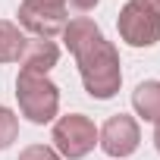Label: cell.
<instances>
[{"instance_id":"obj_1","label":"cell","mask_w":160,"mask_h":160,"mask_svg":"<svg viewBox=\"0 0 160 160\" xmlns=\"http://www.w3.org/2000/svg\"><path fill=\"white\" fill-rule=\"evenodd\" d=\"M72 57H75V63H78L82 85H85V91H88L91 98L110 101V98L119 91V85H122L119 53H116V47H113L104 35L91 38L85 47H78Z\"/></svg>"},{"instance_id":"obj_2","label":"cell","mask_w":160,"mask_h":160,"mask_svg":"<svg viewBox=\"0 0 160 160\" xmlns=\"http://www.w3.org/2000/svg\"><path fill=\"white\" fill-rule=\"evenodd\" d=\"M16 98H19V110L28 122L44 126L50 119H57L60 110V88L41 72H25L19 69L16 75Z\"/></svg>"},{"instance_id":"obj_3","label":"cell","mask_w":160,"mask_h":160,"mask_svg":"<svg viewBox=\"0 0 160 160\" xmlns=\"http://www.w3.org/2000/svg\"><path fill=\"white\" fill-rule=\"evenodd\" d=\"M53 144H57L60 157L82 160L98 144V126L85 113H66L53 122Z\"/></svg>"},{"instance_id":"obj_4","label":"cell","mask_w":160,"mask_h":160,"mask_svg":"<svg viewBox=\"0 0 160 160\" xmlns=\"http://www.w3.org/2000/svg\"><path fill=\"white\" fill-rule=\"evenodd\" d=\"M116 28H119V38L132 47H154L160 41V16L141 0L122 3L116 16Z\"/></svg>"},{"instance_id":"obj_5","label":"cell","mask_w":160,"mask_h":160,"mask_svg":"<svg viewBox=\"0 0 160 160\" xmlns=\"http://www.w3.org/2000/svg\"><path fill=\"white\" fill-rule=\"evenodd\" d=\"M69 7L63 0H22L19 3V25L28 28L35 38H57L69 22Z\"/></svg>"},{"instance_id":"obj_6","label":"cell","mask_w":160,"mask_h":160,"mask_svg":"<svg viewBox=\"0 0 160 160\" xmlns=\"http://www.w3.org/2000/svg\"><path fill=\"white\" fill-rule=\"evenodd\" d=\"M138 141H141V132H138L135 116H129V113H116V116H110V119L104 122V129L98 132V144H101V151H104L107 157H116V160L135 154V151H138Z\"/></svg>"},{"instance_id":"obj_7","label":"cell","mask_w":160,"mask_h":160,"mask_svg":"<svg viewBox=\"0 0 160 160\" xmlns=\"http://www.w3.org/2000/svg\"><path fill=\"white\" fill-rule=\"evenodd\" d=\"M57 60H60V47L47 38H28L22 47V57H19L25 72H41V75H47L57 66Z\"/></svg>"},{"instance_id":"obj_8","label":"cell","mask_w":160,"mask_h":160,"mask_svg":"<svg viewBox=\"0 0 160 160\" xmlns=\"http://www.w3.org/2000/svg\"><path fill=\"white\" fill-rule=\"evenodd\" d=\"M132 107L144 122H157L160 119V82L157 78H148L132 91Z\"/></svg>"},{"instance_id":"obj_9","label":"cell","mask_w":160,"mask_h":160,"mask_svg":"<svg viewBox=\"0 0 160 160\" xmlns=\"http://www.w3.org/2000/svg\"><path fill=\"white\" fill-rule=\"evenodd\" d=\"M98 35H101V28H98L94 19L75 16V19H69L66 28H63V44L69 47V53H75L78 47H85V44H88L91 38H98Z\"/></svg>"},{"instance_id":"obj_10","label":"cell","mask_w":160,"mask_h":160,"mask_svg":"<svg viewBox=\"0 0 160 160\" xmlns=\"http://www.w3.org/2000/svg\"><path fill=\"white\" fill-rule=\"evenodd\" d=\"M25 35L19 32L16 22H7L0 19V63H16L22 57V47H25Z\"/></svg>"},{"instance_id":"obj_11","label":"cell","mask_w":160,"mask_h":160,"mask_svg":"<svg viewBox=\"0 0 160 160\" xmlns=\"http://www.w3.org/2000/svg\"><path fill=\"white\" fill-rule=\"evenodd\" d=\"M19 135V116L10 110V107H0V151L10 148Z\"/></svg>"},{"instance_id":"obj_12","label":"cell","mask_w":160,"mask_h":160,"mask_svg":"<svg viewBox=\"0 0 160 160\" xmlns=\"http://www.w3.org/2000/svg\"><path fill=\"white\" fill-rule=\"evenodd\" d=\"M19 160H63V157L53 148H47V144H32V148H25L19 154Z\"/></svg>"},{"instance_id":"obj_13","label":"cell","mask_w":160,"mask_h":160,"mask_svg":"<svg viewBox=\"0 0 160 160\" xmlns=\"http://www.w3.org/2000/svg\"><path fill=\"white\" fill-rule=\"evenodd\" d=\"M101 3V0H66V7H72V10H78V13H88V10H94Z\"/></svg>"},{"instance_id":"obj_14","label":"cell","mask_w":160,"mask_h":160,"mask_svg":"<svg viewBox=\"0 0 160 160\" xmlns=\"http://www.w3.org/2000/svg\"><path fill=\"white\" fill-rule=\"evenodd\" d=\"M154 144H157V151H160V119L154 122Z\"/></svg>"},{"instance_id":"obj_15","label":"cell","mask_w":160,"mask_h":160,"mask_svg":"<svg viewBox=\"0 0 160 160\" xmlns=\"http://www.w3.org/2000/svg\"><path fill=\"white\" fill-rule=\"evenodd\" d=\"M141 3H148V7H151V10L160 16V0H141Z\"/></svg>"},{"instance_id":"obj_16","label":"cell","mask_w":160,"mask_h":160,"mask_svg":"<svg viewBox=\"0 0 160 160\" xmlns=\"http://www.w3.org/2000/svg\"><path fill=\"white\" fill-rule=\"evenodd\" d=\"M63 3H66V0H63Z\"/></svg>"}]
</instances>
